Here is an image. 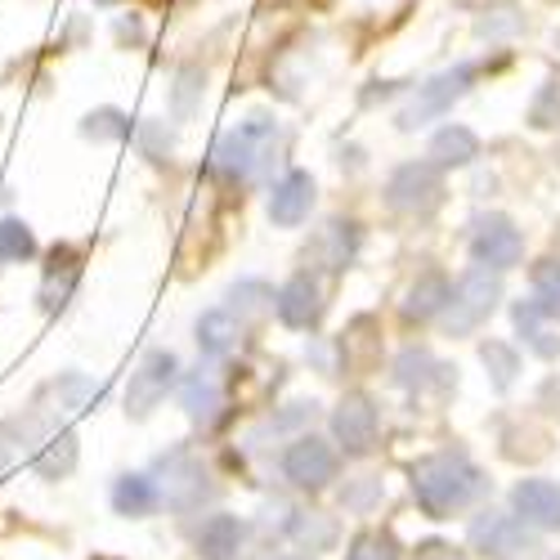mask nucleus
Listing matches in <instances>:
<instances>
[{"instance_id":"dca6fc26","label":"nucleus","mask_w":560,"mask_h":560,"mask_svg":"<svg viewBox=\"0 0 560 560\" xmlns=\"http://www.w3.org/2000/svg\"><path fill=\"white\" fill-rule=\"evenodd\" d=\"M158 506H162V485L153 476H144V471L117 476V485H113V511L117 516L149 521V516H158Z\"/></svg>"},{"instance_id":"5701e85b","label":"nucleus","mask_w":560,"mask_h":560,"mask_svg":"<svg viewBox=\"0 0 560 560\" xmlns=\"http://www.w3.org/2000/svg\"><path fill=\"white\" fill-rule=\"evenodd\" d=\"M36 476L40 480H68L77 471V431L68 427H55L50 435H45V444L36 448Z\"/></svg>"},{"instance_id":"2eb2a0df","label":"nucleus","mask_w":560,"mask_h":560,"mask_svg":"<svg viewBox=\"0 0 560 560\" xmlns=\"http://www.w3.org/2000/svg\"><path fill=\"white\" fill-rule=\"evenodd\" d=\"M511 511L529 525V529H542V534H551V529H560V485H551V480H521L516 489H511Z\"/></svg>"},{"instance_id":"a211bd4d","label":"nucleus","mask_w":560,"mask_h":560,"mask_svg":"<svg viewBox=\"0 0 560 560\" xmlns=\"http://www.w3.org/2000/svg\"><path fill=\"white\" fill-rule=\"evenodd\" d=\"M243 538H247V525L238 516H229V511H215V516L202 521L194 547H198L202 560H238Z\"/></svg>"},{"instance_id":"c756f323","label":"nucleus","mask_w":560,"mask_h":560,"mask_svg":"<svg viewBox=\"0 0 560 560\" xmlns=\"http://www.w3.org/2000/svg\"><path fill=\"white\" fill-rule=\"evenodd\" d=\"M525 121H529L534 130H560V72H551V77L534 90Z\"/></svg>"},{"instance_id":"ea45409f","label":"nucleus","mask_w":560,"mask_h":560,"mask_svg":"<svg viewBox=\"0 0 560 560\" xmlns=\"http://www.w3.org/2000/svg\"><path fill=\"white\" fill-rule=\"evenodd\" d=\"M412 560H462V551L453 542H444V538H427V542H417Z\"/></svg>"},{"instance_id":"0eeeda50","label":"nucleus","mask_w":560,"mask_h":560,"mask_svg":"<svg viewBox=\"0 0 560 560\" xmlns=\"http://www.w3.org/2000/svg\"><path fill=\"white\" fill-rule=\"evenodd\" d=\"M158 476H162V502L179 516H189L202 502L215 498V485L207 476L202 457H194V448H171L158 457Z\"/></svg>"},{"instance_id":"a878e982","label":"nucleus","mask_w":560,"mask_h":560,"mask_svg":"<svg viewBox=\"0 0 560 560\" xmlns=\"http://www.w3.org/2000/svg\"><path fill=\"white\" fill-rule=\"evenodd\" d=\"M273 296H278V292H273L269 283H260V278H243L238 288H229V305H224V310L247 328V323H256V318H265V314L273 310Z\"/></svg>"},{"instance_id":"412c9836","label":"nucleus","mask_w":560,"mask_h":560,"mask_svg":"<svg viewBox=\"0 0 560 560\" xmlns=\"http://www.w3.org/2000/svg\"><path fill=\"white\" fill-rule=\"evenodd\" d=\"M427 158H431L440 171H462V166H471V162L480 158V139H476L471 126L448 121V126H440V130L431 135Z\"/></svg>"},{"instance_id":"9d476101","label":"nucleus","mask_w":560,"mask_h":560,"mask_svg":"<svg viewBox=\"0 0 560 560\" xmlns=\"http://www.w3.org/2000/svg\"><path fill=\"white\" fill-rule=\"evenodd\" d=\"M341 471V457L328 440H318V435H296L288 448H283V476L288 485L305 489V493H318V489H328Z\"/></svg>"},{"instance_id":"cd10ccee","label":"nucleus","mask_w":560,"mask_h":560,"mask_svg":"<svg viewBox=\"0 0 560 560\" xmlns=\"http://www.w3.org/2000/svg\"><path fill=\"white\" fill-rule=\"evenodd\" d=\"M202 90H207L202 68H179L175 85H171V117L175 121H194L198 108H202Z\"/></svg>"},{"instance_id":"58836bf2","label":"nucleus","mask_w":560,"mask_h":560,"mask_svg":"<svg viewBox=\"0 0 560 560\" xmlns=\"http://www.w3.org/2000/svg\"><path fill=\"white\" fill-rule=\"evenodd\" d=\"M521 27H525V19L511 10V5H502V10H485V19H476V32L489 36V40H498V36H516Z\"/></svg>"},{"instance_id":"b1692460","label":"nucleus","mask_w":560,"mask_h":560,"mask_svg":"<svg viewBox=\"0 0 560 560\" xmlns=\"http://www.w3.org/2000/svg\"><path fill=\"white\" fill-rule=\"evenodd\" d=\"M288 538H292L301 551H332L337 538H341V529H337V521L328 516V511H292Z\"/></svg>"},{"instance_id":"f03ea898","label":"nucleus","mask_w":560,"mask_h":560,"mask_svg":"<svg viewBox=\"0 0 560 560\" xmlns=\"http://www.w3.org/2000/svg\"><path fill=\"white\" fill-rule=\"evenodd\" d=\"M278 153V126L273 117H247L238 130H224L211 149V175L224 184H252V179H269Z\"/></svg>"},{"instance_id":"c85d7f7f","label":"nucleus","mask_w":560,"mask_h":560,"mask_svg":"<svg viewBox=\"0 0 560 560\" xmlns=\"http://www.w3.org/2000/svg\"><path fill=\"white\" fill-rule=\"evenodd\" d=\"M480 363L489 368L493 390H511V386H516V377H521V354L511 350L506 341H485L480 346Z\"/></svg>"},{"instance_id":"f704fd0d","label":"nucleus","mask_w":560,"mask_h":560,"mask_svg":"<svg viewBox=\"0 0 560 560\" xmlns=\"http://www.w3.org/2000/svg\"><path fill=\"white\" fill-rule=\"evenodd\" d=\"M368 323H372V318H354L350 332H346V341H341V354H346L350 368H372V363H377V354H382V341H368V337H363Z\"/></svg>"},{"instance_id":"f8f14e48","label":"nucleus","mask_w":560,"mask_h":560,"mask_svg":"<svg viewBox=\"0 0 560 560\" xmlns=\"http://www.w3.org/2000/svg\"><path fill=\"white\" fill-rule=\"evenodd\" d=\"M273 314L283 318V328H292V332H310V328H318V318H323V288H318L314 269H296L288 283L278 288V296H273Z\"/></svg>"},{"instance_id":"4be33fe9","label":"nucleus","mask_w":560,"mask_h":560,"mask_svg":"<svg viewBox=\"0 0 560 560\" xmlns=\"http://www.w3.org/2000/svg\"><path fill=\"white\" fill-rule=\"evenodd\" d=\"M511 323H516L521 341H525L538 359H556V354H560V337H556V328H551L556 318H547V314H542V305H538L534 296L511 305Z\"/></svg>"},{"instance_id":"20e7f679","label":"nucleus","mask_w":560,"mask_h":560,"mask_svg":"<svg viewBox=\"0 0 560 560\" xmlns=\"http://www.w3.org/2000/svg\"><path fill=\"white\" fill-rule=\"evenodd\" d=\"M471 85H476V63H453V68L435 72L427 85H417V95L399 108L395 126H399V130H422V126L448 117L453 104L466 100V90H471Z\"/></svg>"},{"instance_id":"a18cd8bd","label":"nucleus","mask_w":560,"mask_h":560,"mask_svg":"<svg viewBox=\"0 0 560 560\" xmlns=\"http://www.w3.org/2000/svg\"><path fill=\"white\" fill-rule=\"evenodd\" d=\"M551 560H560V556H551Z\"/></svg>"},{"instance_id":"6e6552de","label":"nucleus","mask_w":560,"mask_h":560,"mask_svg":"<svg viewBox=\"0 0 560 560\" xmlns=\"http://www.w3.org/2000/svg\"><path fill=\"white\" fill-rule=\"evenodd\" d=\"M179 382V363L171 350H149L139 359V368L130 372V386H126V417L130 422H144L153 417V408L175 390Z\"/></svg>"},{"instance_id":"c03bdc74","label":"nucleus","mask_w":560,"mask_h":560,"mask_svg":"<svg viewBox=\"0 0 560 560\" xmlns=\"http://www.w3.org/2000/svg\"><path fill=\"white\" fill-rule=\"evenodd\" d=\"M556 50H560V32H556Z\"/></svg>"},{"instance_id":"473e14b6","label":"nucleus","mask_w":560,"mask_h":560,"mask_svg":"<svg viewBox=\"0 0 560 560\" xmlns=\"http://www.w3.org/2000/svg\"><path fill=\"white\" fill-rule=\"evenodd\" d=\"M346 560H399V542L386 529H363L350 538Z\"/></svg>"},{"instance_id":"ddd939ff","label":"nucleus","mask_w":560,"mask_h":560,"mask_svg":"<svg viewBox=\"0 0 560 560\" xmlns=\"http://www.w3.org/2000/svg\"><path fill=\"white\" fill-rule=\"evenodd\" d=\"M359 243H363V233H359L354 220H328V224H323L314 238H310L305 265H314V269H323V273H341V269L359 256Z\"/></svg>"},{"instance_id":"72a5a7b5","label":"nucleus","mask_w":560,"mask_h":560,"mask_svg":"<svg viewBox=\"0 0 560 560\" xmlns=\"http://www.w3.org/2000/svg\"><path fill=\"white\" fill-rule=\"evenodd\" d=\"M36 256V238H32V229L14 215L0 220V260H32Z\"/></svg>"},{"instance_id":"4c0bfd02","label":"nucleus","mask_w":560,"mask_h":560,"mask_svg":"<svg viewBox=\"0 0 560 560\" xmlns=\"http://www.w3.org/2000/svg\"><path fill=\"white\" fill-rule=\"evenodd\" d=\"M382 502V476H359L354 485L341 489V506L346 511H372Z\"/></svg>"},{"instance_id":"f3484780","label":"nucleus","mask_w":560,"mask_h":560,"mask_svg":"<svg viewBox=\"0 0 560 560\" xmlns=\"http://www.w3.org/2000/svg\"><path fill=\"white\" fill-rule=\"evenodd\" d=\"M179 404H184V412H189L194 427H215V417H220V408H224L220 377H215L211 368L189 372V377L179 382Z\"/></svg>"},{"instance_id":"37998d69","label":"nucleus","mask_w":560,"mask_h":560,"mask_svg":"<svg viewBox=\"0 0 560 560\" xmlns=\"http://www.w3.org/2000/svg\"><path fill=\"white\" fill-rule=\"evenodd\" d=\"M283 560H310V556H283Z\"/></svg>"},{"instance_id":"aec40b11","label":"nucleus","mask_w":560,"mask_h":560,"mask_svg":"<svg viewBox=\"0 0 560 560\" xmlns=\"http://www.w3.org/2000/svg\"><path fill=\"white\" fill-rule=\"evenodd\" d=\"M448 296H453L448 273H440V269L417 273V278H412V288H408V296H404V318H408V323H431V318L444 314Z\"/></svg>"},{"instance_id":"a19ab883","label":"nucleus","mask_w":560,"mask_h":560,"mask_svg":"<svg viewBox=\"0 0 560 560\" xmlns=\"http://www.w3.org/2000/svg\"><path fill=\"white\" fill-rule=\"evenodd\" d=\"M117 36H121V40H144V27H139V23H126V19H121V23H117Z\"/></svg>"},{"instance_id":"1a4fd4ad","label":"nucleus","mask_w":560,"mask_h":560,"mask_svg":"<svg viewBox=\"0 0 560 560\" xmlns=\"http://www.w3.org/2000/svg\"><path fill=\"white\" fill-rule=\"evenodd\" d=\"M471 256H476V265H489V269L506 273V269H516L525 260V233L516 229V220L502 215V211L476 215V224H471Z\"/></svg>"},{"instance_id":"c9c22d12","label":"nucleus","mask_w":560,"mask_h":560,"mask_svg":"<svg viewBox=\"0 0 560 560\" xmlns=\"http://www.w3.org/2000/svg\"><path fill=\"white\" fill-rule=\"evenodd\" d=\"M55 395H59L63 408H72V412H85L90 404H100V386L90 382V377H81V372H63V377L55 382Z\"/></svg>"},{"instance_id":"e433bc0d","label":"nucleus","mask_w":560,"mask_h":560,"mask_svg":"<svg viewBox=\"0 0 560 560\" xmlns=\"http://www.w3.org/2000/svg\"><path fill=\"white\" fill-rule=\"evenodd\" d=\"M135 139H139V149H144L149 162H171V153H175V135L166 130V121H139Z\"/></svg>"},{"instance_id":"7ed1b4c3","label":"nucleus","mask_w":560,"mask_h":560,"mask_svg":"<svg viewBox=\"0 0 560 560\" xmlns=\"http://www.w3.org/2000/svg\"><path fill=\"white\" fill-rule=\"evenodd\" d=\"M498 301H502V273L489 269V265H471L457 278V288H453V296H448V305L440 314L444 337H471V332H480L485 323L493 318Z\"/></svg>"},{"instance_id":"bb28decb","label":"nucleus","mask_w":560,"mask_h":560,"mask_svg":"<svg viewBox=\"0 0 560 560\" xmlns=\"http://www.w3.org/2000/svg\"><path fill=\"white\" fill-rule=\"evenodd\" d=\"M435 372H444V368L435 363L431 350L408 346V350L395 359V386H404V390H427V386L435 382Z\"/></svg>"},{"instance_id":"39448f33","label":"nucleus","mask_w":560,"mask_h":560,"mask_svg":"<svg viewBox=\"0 0 560 560\" xmlns=\"http://www.w3.org/2000/svg\"><path fill=\"white\" fill-rule=\"evenodd\" d=\"M386 207L395 215H408V220L435 215L444 207V171L431 158L395 166V175L386 179Z\"/></svg>"},{"instance_id":"79ce46f5","label":"nucleus","mask_w":560,"mask_h":560,"mask_svg":"<svg viewBox=\"0 0 560 560\" xmlns=\"http://www.w3.org/2000/svg\"><path fill=\"white\" fill-rule=\"evenodd\" d=\"M95 5H121V0H95Z\"/></svg>"},{"instance_id":"7c9ffc66","label":"nucleus","mask_w":560,"mask_h":560,"mask_svg":"<svg viewBox=\"0 0 560 560\" xmlns=\"http://www.w3.org/2000/svg\"><path fill=\"white\" fill-rule=\"evenodd\" d=\"M81 135L85 139H104V144H117V139H130L135 135V121L121 108H95V113H85Z\"/></svg>"},{"instance_id":"f257e3e1","label":"nucleus","mask_w":560,"mask_h":560,"mask_svg":"<svg viewBox=\"0 0 560 560\" xmlns=\"http://www.w3.org/2000/svg\"><path fill=\"white\" fill-rule=\"evenodd\" d=\"M408 485H412L417 506H422L431 521H453L457 511H466L489 489L485 471L466 453H427V457H417L408 466Z\"/></svg>"},{"instance_id":"393cba45","label":"nucleus","mask_w":560,"mask_h":560,"mask_svg":"<svg viewBox=\"0 0 560 560\" xmlns=\"http://www.w3.org/2000/svg\"><path fill=\"white\" fill-rule=\"evenodd\" d=\"M238 337H243V323L233 318L224 305H215L198 318V350L211 354V359H224L233 346H238Z\"/></svg>"},{"instance_id":"6ab92c4d","label":"nucleus","mask_w":560,"mask_h":560,"mask_svg":"<svg viewBox=\"0 0 560 560\" xmlns=\"http://www.w3.org/2000/svg\"><path fill=\"white\" fill-rule=\"evenodd\" d=\"M77 283H81V256H77L72 247H55L50 265H45V283H40V305H45V314H59V310L72 301Z\"/></svg>"},{"instance_id":"423d86ee","label":"nucleus","mask_w":560,"mask_h":560,"mask_svg":"<svg viewBox=\"0 0 560 560\" xmlns=\"http://www.w3.org/2000/svg\"><path fill=\"white\" fill-rule=\"evenodd\" d=\"M466 542H471L485 560H529L538 551V538L516 511H476V521L466 525Z\"/></svg>"},{"instance_id":"4468645a","label":"nucleus","mask_w":560,"mask_h":560,"mask_svg":"<svg viewBox=\"0 0 560 560\" xmlns=\"http://www.w3.org/2000/svg\"><path fill=\"white\" fill-rule=\"evenodd\" d=\"M314 202H318L314 175H310V171H288L283 179L273 184V194H269V220H273L278 229H296V224L310 220Z\"/></svg>"},{"instance_id":"9b49d317","label":"nucleus","mask_w":560,"mask_h":560,"mask_svg":"<svg viewBox=\"0 0 560 560\" xmlns=\"http://www.w3.org/2000/svg\"><path fill=\"white\" fill-rule=\"evenodd\" d=\"M377 431H382V412L372 404V395L350 390L337 408H332V440L341 444L346 457H368L377 448Z\"/></svg>"},{"instance_id":"2f4dec72","label":"nucleus","mask_w":560,"mask_h":560,"mask_svg":"<svg viewBox=\"0 0 560 560\" xmlns=\"http://www.w3.org/2000/svg\"><path fill=\"white\" fill-rule=\"evenodd\" d=\"M529 283H534V301L542 305V314L560 323V260H538Z\"/></svg>"}]
</instances>
